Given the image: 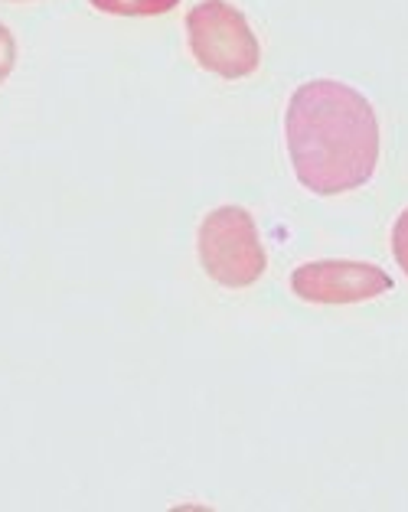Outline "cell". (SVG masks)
Instances as JSON below:
<instances>
[{"label": "cell", "instance_id": "6da1fadb", "mask_svg": "<svg viewBox=\"0 0 408 512\" xmlns=\"http://www.w3.org/2000/svg\"><path fill=\"white\" fill-rule=\"evenodd\" d=\"M284 144L304 190L343 196L373 180L382 131L363 92L337 79H311L288 98Z\"/></svg>", "mask_w": 408, "mask_h": 512}, {"label": "cell", "instance_id": "7a4b0ae2", "mask_svg": "<svg viewBox=\"0 0 408 512\" xmlns=\"http://www.w3.org/2000/svg\"><path fill=\"white\" fill-rule=\"evenodd\" d=\"M196 252H200V265L209 278L232 291L252 287L268 268L258 226L252 212L242 206L209 209L196 232Z\"/></svg>", "mask_w": 408, "mask_h": 512}, {"label": "cell", "instance_id": "3957f363", "mask_svg": "<svg viewBox=\"0 0 408 512\" xmlns=\"http://www.w3.org/2000/svg\"><path fill=\"white\" fill-rule=\"evenodd\" d=\"M187 43L200 69L219 79H245L262 62V46L252 23L229 0H200L190 10Z\"/></svg>", "mask_w": 408, "mask_h": 512}, {"label": "cell", "instance_id": "277c9868", "mask_svg": "<svg viewBox=\"0 0 408 512\" xmlns=\"http://www.w3.org/2000/svg\"><path fill=\"white\" fill-rule=\"evenodd\" d=\"M291 291L307 304H366L392 291V274L369 261H307L291 271Z\"/></svg>", "mask_w": 408, "mask_h": 512}, {"label": "cell", "instance_id": "5b68a950", "mask_svg": "<svg viewBox=\"0 0 408 512\" xmlns=\"http://www.w3.org/2000/svg\"><path fill=\"white\" fill-rule=\"evenodd\" d=\"M108 17H164L180 0H89Z\"/></svg>", "mask_w": 408, "mask_h": 512}, {"label": "cell", "instance_id": "8992f818", "mask_svg": "<svg viewBox=\"0 0 408 512\" xmlns=\"http://www.w3.org/2000/svg\"><path fill=\"white\" fill-rule=\"evenodd\" d=\"M17 66V40L4 23H0V85L7 82V76Z\"/></svg>", "mask_w": 408, "mask_h": 512}, {"label": "cell", "instance_id": "52a82bcc", "mask_svg": "<svg viewBox=\"0 0 408 512\" xmlns=\"http://www.w3.org/2000/svg\"><path fill=\"white\" fill-rule=\"evenodd\" d=\"M392 255H395V261H399V268L408 274V209L395 219V226H392Z\"/></svg>", "mask_w": 408, "mask_h": 512}, {"label": "cell", "instance_id": "ba28073f", "mask_svg": "<svg viewBox=\"0 0 408 512\" xmlns=\"http://www.w3.org/2000/svg\"><path fill=\"white\" fill-rule=\"evenodd\" d=\"M10 4H30V0H10Z\"/></svg>", "mask_w": 408, "mask_h": 512}]
</instances>
